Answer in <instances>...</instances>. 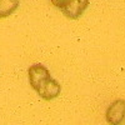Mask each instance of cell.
<instances>
[{
    "label": "cell",
    "instance_id": "obj_3",
    "mask_svg": "<svg viewBox=\"0 0 125 125\" xmlns=\"http://www.w3.org/2000/svg\"><path fill=\"white\" fill-rule=\"evenodd\" d=\"M88 6H89V0H70V3L61 11L68 19L76 20L84 14Z\"/></svg>",
    "mask_w": 125,
    "mask_h": 125
},
{
    "label": "cell",
    "instance_id": "obj_5",
    "mask_svg": "<svg viewBox=\"0 0 125 125\" xmlns=\"http://www.w3.org/2000/svg\"><path fill=\"white\" fill-rule=\"evenodd\" d=\"M20 0H0V19L11 15L19 8Z\"/></svg>",
    "mask_w": 125,
    "mask_h": 125
},
{
    "label": "cell",
    "instance_id": "obj_1",
    "mask_svg": "<svg viewBox=\"0 0 125 125\" xmlns=\"http://www.w3.org/2000/svg\"><path fill=\"white\" fill-rule=\"evenodd\" d=\"M28 78L31 88L38 93L51 76L46 66L43 64H33L28 70Z\"/></svg>",
    "mask_w": 125,
    "mask_h": 125
},
{
    "label": "cell",
    "instance_id": "obj_4",
    "mask_svg": "<svg viewBox=\"0 0 125 125\" xmlns=\"http://www.w3.org/2000/svg\"><path fill=\"white\" fill-rule=\"evenodd\" d=\"M60 93H61V85L53 78H50L43 85V88L38 91L40 98L44 100H48V101L58 98L60 95Z\"/></svg>",
    "mask_w": 125,
    "mask_h": 125
},
{
    "label": "cell",
    "instance_id": "obj_6",
    "mask_svg": "<svg viewBox=\"0 0 125 125\" xmlns=\"http://www.w3.org/2000/svg\"><path fill=\"white\" fill-rule=\"evenodd\" d=\"M50 3L53 4L55 8H58V9L62 10V9H64V8L70 3V0H50Z\"/></svg>",
    "mask_w": 125,
    "mask_h": 125
},
{
    "label": "cell",
    "instance_id": "obj_2",
    "mask_svg": "<svg viewBox=\"0 0 125 125\" xmlns=\"http://www.w3.org/2000/svg\"><path fill=\"white\" fill-rule=\"evenodd\" d=\"M105 118L108 124L110 125H120L125 119V100H114L106 109Z\"/></svg>",
    "mask_w": 125,
    "mask_h": 125
}]
</instances>
